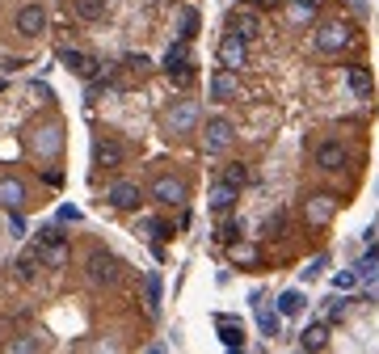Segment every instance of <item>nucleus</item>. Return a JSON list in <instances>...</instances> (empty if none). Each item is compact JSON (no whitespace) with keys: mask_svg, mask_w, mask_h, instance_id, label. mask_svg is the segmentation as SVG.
Masks as SVG:
<instances>
[{"mask_svg":"<svg viewBox=\"0 0 379 354\" xmlns=\"http://www.w3.org/2000/svg\"><path fill=\"white\" fill-rule=\"evenodd\" d=\"M350 42H354L350 21H320L316 26V51H324V55H342Z\"/></svg>","mask_w":379,"mask_h":354,"instance_id":"1","label":"nucleus"},{"mask_svg":"<svg viewBox=\"0 0 379 354\" xmlns=\"http://www.w3.org/2000/svg\"><path fill=\"white\" fill-rule=\"evenodd\" d=\"M34 249H38L42 266H68V258H72L68 236H64L60 228H42V232H38V240H34Z\"/></svg>","mask_w":379,"mask_h":354,"instance_id":"2","label":"nucleus"},{"mask_svg":"<svg viewBox=\"0 0 379 354\" xmlns=\"http://www.w3.org/2000/svg\"><path fill=\"white\" fill-rule=\"evenodd\" d=\"M118 278H123V262L110 258V253H101V249H93L89 253V283L93 287H114Z\"/></svg>","mask_w":379,"mask_h":354,"instance_id":"3","label":"nucleus"},{"mask_svg":"<svg viewBox=\"0 0 379 354\" xmlns=\"http://www.w3.org/2000/svg\"><path fill=\"white\" fill-rule=\"evenodd\" d=\"M194 127H198V101H190V97L173 101L169 114H165V131L169 135H190Z\"/></svg>","mask_w":379,"mask_h":354,"instance_id":"4","label":"nucleus"},{"mask_svg":"<svg viewBox=\"0 0 379 354\" xmlns=\"http://www.w3.org/2000/svg\"><path fill=\"white\" fill-rule=\"evenodd\" d=\"M152 198L160 202V207H186L190 186H186L182 177H173V173H165V177H156V182H152Z\"/></svg>","mask_w":379,"mask_h":354,"instance_id":"5","label":"nucleus"},{"mask_svg":"<svg viewBox=\"0 0 379 354\" xmlns=\"http://www.w3.org/2000/svg\"><path fill=\"white\" fill-rule=\"evenodd\" d=\"M232 139H236V127L224 114H215V118L202 123V148L206 152H224V148H232Z\"/></svg>","mask_w":379,"mask_h":354,"instance_id":"6","label":"nucleus"},{"mask_svg":"<svg viewBox=\"0 0 379 354\" xmlns=\"http://www.w3.org/2000/svg\"><path fill=\"white\" fill-rule=\"evenodd\" d=\"M245 64H249V38H240L236 30H228V34L220 38V68L240 72Z\"/></svg>","mask_w":379,"mask_h":354,"instance_id":"7","label":"nucleus"},{"mask_svg":"<svg viewBox=\"0 0 379 354\" xmlns=\"http://www.w3.org/2000/svg\"><path fill=\"white\" fill-rule=\"evenodd\" d=\"M160 68H165L177 85H190V80H194V60L186 55V38H177V42L165 51V64H160Z\"/></svg>","mask_w":379,"mask_h":354,"instance_id":"8","label":"nucleus"},{"mask_svg":"<svg viewBox=\"0 0 379 354\" xmlns=\"http://www.w3.org/2000/svg\"><path fill=\"white\" fill-rule=\"evenodd\" d=\"M346 165H350V152H346L337 139L316 143V169H324V173H342Z\"/></svg>","mask_w":379,"mask_h":354,"instance_id":"9","label":"nucleus"},{"mask_svg":"<svg viewBox=\"0 0 379 354\" xmlns=\"http://www.w3.org/2000/svg\"><path fill=\"white\" fill-rule=\"evenodd\" d=\"M105 198H110V207H118V211H139L143 207V190L135 182H114Z\"/></svg>","mask_w":379,"mask_h":354,"instance_id":"10","label":"nucleus"},{"mask_svg":"<svg viewBox=\"0 0 379 354\" xmlns=\"http://www.w3.org/2000/svg\"><path fill=\"white\" fill-rule=\"evenodd\" d=\"M42 30H46V9H42V5L17 9V34H21V38H38Z\"/></svg>","mask_w":379,"mask_h":354,"instance_id":"11","label":"nucleus"},{"mask_svg":"<svg viewBox=\"0 0 379 354\" xmlns=\"http://www.w3.org/2000/svg\"><path fill=\"white\" fill-rule=\"evenodd\" d=\"M333 211H337V202H333L329 194H312V198H308V207H303V215H308V224H312V228L329 224V220H333Z\"/></svg>","mask_w":379,"mask_h":354,"instance_id":"12","label":"nucleus"},{"mask_svg":"<svg viewBox=\"0 0 379 354\" xmlns=\"http://www.w3.org/2000/svg\"><path fill=\"white\" fill-rule=\"evenodd\" d=\"M93 165H97V169H118V165H123V143L97 139V143H93Z\"/></svg>","mask_w":379,"mask_h":354,"instance_id":"13","label":"nucleus"},{"mask_svg":"<svg viewBox=\"0 0 379 354\" xmlns=\"http://www.w3.org/2000/svg\"><path fill=\"white\" fill-rule=\"evenodd\" d=\"M0 207H5V211H21L26 207V186H21V177H0Z\"/></svg>","mask_w":379,"mask_h":354,"instance_id":"14","label":"nucleus"},{"mask_svg":"<svg viewBox=\"0 0 379 354\" xmlns=\"http://www.w3.org/2000/svg\"><path fill=\"white\" fill-rule=\"evenodd\" d=\"M232 97H236V72L220 68L211 76V101H232Z\"/></svg>","mask_w":379,"mask_h":354,"instance_id":"15","label":"nucleus"},{"mask_svg":"<svg viewBox=\"0 0 379 354\" xmlns=\"http://www.w3.org/2000/svg\"><path fill=\"white\" fill-rule=\"evenodd\" d=\"M236 194H240V190H236L232 182H220V186L211 190V211H215V215H228V211L236 207Z\"/></svg>","mask_w":379,"mask_h":354,"instance_id":"16","label":"nucleus"},{"mask_svg":"<svg viewBox=\"0 0 379 354\" xmlns=\"http://www.w3.org/2000/svg\"><path fill=\"white\" fill-rule=\"evenodd\" d=\"M60 64H64V68H72L76 76H93V72H97V60L80 55V51H72V46H64V51H60Z\"/></svg>","mask_w":379,"mask_h":354,"instance_id":"17","label":"nucleus"},{"mask_svg":"<svg viewBox=\"0 0 379 354\" xmlns=\"http://www.w3.org/2000/svg\"><path fill=\"white\" fill-rule=\"evenodd\" d=\"M34 152L38 157H55L60 152V127H38L34 131Z\"/></svg>","mask_w":379,"mask_h":354,"instance_id":"18","label":"nucleus"},{"mask_svg":"<svg viewBox=\"0 0 379 354\" xmlns=\"http://www.w3.org/2000/svg\"><path fill=\"white\" fill-rule=\"evenodd\" d=\"M303 308H308V299H303V291H283V295H279V317L295 321V317H299Z\"/></svg>","mask_w":379,"mask_h":354,"instance_id":"19","label":"nucleus"},{"mask_svg":"<svg viewBox=\"0 0 379 354\" xmlns=\"http://www.w3.org/2000/svg\"><path fill=\"white\" fill-rule=\"evenodd\" d=\"M346 80H350V89H354L362 101H367V97H371V89H375V85H371V72H367L362 64H350V68H346Z\"/></svg>","mask_w":379,"mask_h":354,"instance_id":"20","label":"nucleus"},{"mask_svg":"<svg viewBox=\"0 0 379 354\" xmlns=\"http://www.w3.org/2000/svg\"><path fill=\"white\" fill-rule=\"evenodd\" d=\"M299 346H303V350H312V354H316V350H324V346H329V325H324V321H320V325H308V329H303V337H299Z\"/></svg>","mask_w":379,"mask_h":354,"instance_id":"21","label":"nucleus"},{"mask_svg":"<svg viewBox=\"0 0 379 354\" xmlns=\"http://www.w3.org/2000/svg\"><path fill=\"white\" fill-rule=\"evenodd\" d=\"M220 342H224L228 350H240V346H245V329H240L232 317H220Z\"/></svg>","mask_w":379,"mask_h":354,"instance_id":"22","label":"nucleus"},{"mask_svg":"<svg viewBox=\"0 0 379 354\" xmlns=\"http://www.w3.org/2000/svg\"><path fill=\"white\" fill-rule=\"evenodd\" d=\"M72 9L80 21H101L105 17V0H72Z\"/></svg>","mask_w":379,"mask_h":354,"instance_id":"23","label":"nucleus"},{"mask_svg":"<svg viewBox=\"0 0 379 354\" xmlns=\"http://www.w3.org/2000/svg\"><path fill=\"white\" fill-rule=\"evenodd\" d=\"M228 30H236L240 38H253V34H257V17H253V13H232V17H228Z\"/></svg>","mask_w":379,"mask_h":354,"instance_id":"24","label":"nucleus"},{"mask_svg":"<svg viewBox=\"0 0 379 354\" xmlns=\"http://www.w3.org/2000/svg\"><path fill=\"white\" fill-rule=\"evenodd\" d=\"M38 266H42L38 249H34V253H26V258H17V278H26V283H30V278L38 274Z\"/></svg>","mask_w":379,"mask_h":354,"instance_id":"25","label":"nucleus"},{"mask_svg":"<svg viewBox=\"0 0 379 354\" xmlns=\"http://www.w3.org/2000/svg\"><path fill=\"white\" fill-rule=\"evenodd\" d=\"M312 13H316V0H295V5H291V21H295V26L312 21Z\"/></svg>","mask_w":379,"mask_h":354,"instance_id":"26","label":"nucleus"},{"mask_svg":"<svg viewBox=\"0 0 379 354\" xmlns=\"http://www.w3.org/2000/svg\"><path fill=\"white\" fill-rule=\"evenodd\" d=\"M224 182H232V186H236V190H240V186H245V182H249V165H240V161H232V165H228V169H224Z\"/></svg>","mask_w":379,"mask_h":354,"instance_id":"27","label":"nucleus"},{"mask_svg":"<svg viewBox=\"0 0 379 354\" xmlns=\"http://www.w3.org/2000/svg\"><path fill=\"white\" fill-rule=\"evenodd\" d=\"M148 308H160V274H148Z\"/></svg>","mask_w":379,"mask_h":354,"instance_id":"28","label":"nucleus"},{"mask_svg":"<svg viewBox=\"0 0 379 354\" xmlns=\"http://www.w3.org/2000/svg\"><path fill=\"white\" fill-rule=\"evenodd\" d=\"M257 325H261L265 337H274V333H279V317H274V312H257Z\"/></svg>","mask_w":379,"mask_h":354,"instance_id":"29","label":"nucleus"},{"mask_svg":"<svg viewBox=\"0 0 379 354\" xmlns=\"http://www.w3.org/2000/svg\"><path fill=\"white\" fill-rule=\"evenodd\" d=\"M324 266H329V258H316V262H312V266L303 270V283H312V278H320V274H324Z\"/></svg>","mask_w":379,"mask_h":354,"instance_id":"30","label":"nucleus"},{"mask_svg":"<svg viewBox=\"0 0 379 354\" xmlns=\"http://www.w3.org/2000/svg\"><path fill=\"white\" fill-rule=\"evenodd\" d=\"M358 278H362V274H358V266H354V270H342V274H337V287L346 291V287H354Z\"/></svg>","mask_w":379,"mask_h":354,"instance_id":"31","label":"nucleus"},{"mask_svg":"<svg viewBox=\"0 0 379 354\" xmlns=\"http://www.w3.org/2000/svg\"><path fill=\"white\" fill-rule=\"evenodd\" d=\"M9 228H13V236H26V220H21V211H13V220H9Z\"/></svg>","mask_w":379,"mask_h":354,"instance_id":"32","label":"nucleus"},{"mask_svg":"<svg viewBox=\"0 0 379 354\" xmlns=\"http://www.w3.org/2000/svg\"><path fill=\"white\" fill-rule=\"evenodd\" d=\"M42 182H46V186H64V173H55V169H46V173H42Z\"/></svg>","mask_w":379,"mask_h":354,"instance_id":"33","label":"nucleus"},{"mask_svg":"<svg viewBox=\"0 0 379 354\" xmlns=\"http://www.w3.org/2000/svg\"><path fill=\"white\" fill-rule=\"evenodd\" d=\"M257 5H279V0H257Z\"/></svg>","mask_w":379,"mask_h":354,"instance_id":"34","label":"nucleus"}]
</instances>
